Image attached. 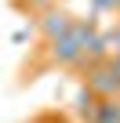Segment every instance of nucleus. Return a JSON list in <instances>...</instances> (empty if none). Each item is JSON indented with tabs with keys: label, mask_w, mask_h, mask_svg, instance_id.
Wrapping results in <instances>:
<instances>
[{
	"label": "nucleus",
	"mask_w": 120,
	"mask_h": 123,
	"mask_svg": "<svg viewBox=\"0 0 120 123\" xmlns=\"http://www.w3.org/2000/svg\"><path fill=\"white\" fill-rule=\"evenodd\" d=\"M87 91H95L98 98H116L120 94V58L98 62V65H87Z\"/></svg>",
	"instance_id": "1"
},
{
	"label": "nucleus",
	"mask_w": 120,
	"mask_h": 123,
	"mask_svg": "<svg viewBox=\"0 0 120 123\" xmlns=\"http://www.w3.org/2000/svg\"><path fill=\"white\" fill-rule=\"evenodd\" d=\"M69 29H73V18H69L62 7H47V11H44V18H40V33L47 36V43L58 40V36H66Z\"/></svg>",
	"instance_id": "2"
},
{
	"label": "nucleus",
	"mask_w": 120,
	"mask_h": 123,
	"mask_svg": "<svg viewBox=\"0 0 120 123\" xmlns=\"http://www.w3.org/2000/svg\"><path fill=\"white\" fill-rule=\"evenodd\" d=\"M51 58L58 62V65H80V62H84V47L66 33V36L51 40Z\"/></svg>",
	"instance_id": "3"
},
{
	"label": "nucleus",
	"mask_w": 120,
	"mask_h": 123,
	"mask_svg": "<svg viewBox=\"0 0 120 123\" xmlns=\"http://www.w3.org/2000/svg\"><path fill=\"white\" fill-rule=\"evenodd\" d=\"M73 109H77V116H80V119L95 123V112H98V94H95V91H87V87H80V91H77V98H73Z\"/></svg>",
	"instance_id": "4"
},
{
	"label": "nucleus",
	"mask_w": 120,
	"mask_h": 123,
	"mask_svg": "<svg viewBox=\"0 0 120 123\" xmlns=\"http://www.w3.org/2000/svg\"><path fill=\"white\" fill-rule=\"evenodd\" d=\"M95 123H120V101L116 98H102L98 112H95Z\"/></svg>",
	"instance_id": "5"
},
{
	"label": "nucleus",
	"mask_w": 120,
	"mask_h": 123,
	"mask_svg": "<svg viewBox=\"0 0 120 123\" xmlns=\"http://www.w3.org/2000/svg\"><path fill=\"white\" fill-rule=\"evenodd\" d=\"M91 11L95 15H106V11L113 15V11H120V0H91Z\"/></svg>",
	"instance_id": "6"
},
{
	"label": "nucleus",
	"mask_w": 120,
	"mask_h": 123,
	"mask_svg": "<svg viewBox=\"0 0 120 123\" xmlns=\"http://www.w3.org/2000/svg\"><path fill=\"white\" fill-rule=\"evenodd\" d=\"M26 4H29V7H44V11H47V7H51V0H26Z\"/></svg>",
	"instance_id": "7"
}]
</instances>
